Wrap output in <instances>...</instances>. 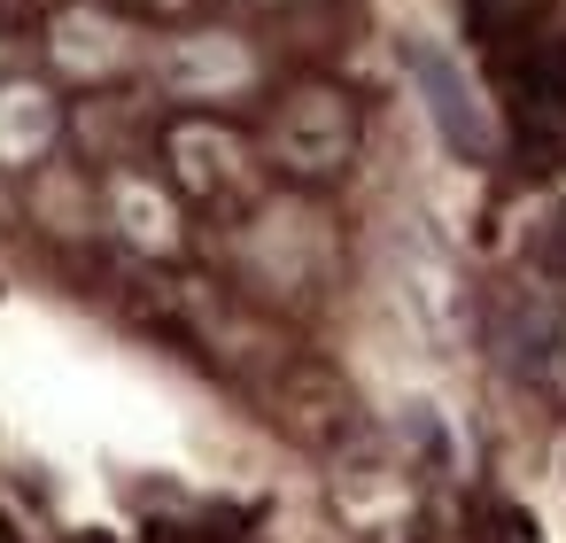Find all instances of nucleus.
Returning <instances> with one entry per match:
<instances>
[{
    "label": "nucleus",
    "instance_id": "obj_1",
    "mask_svg": "<svg viewBox=\"0 0 566 543\" xmlns=\"http://www.w3.org/2000/svg\"><path fill=\"white\" fill-rule=\"evenodd\" d=\"M272 140H280V156H287L295 171H334V164L349 156V140H357V117H349V102H342V94L303 86V94H287V102H280Z\"/></svg>",
    "mask_w": 566,
    "mask_h": 543
},
{
    "label": "nucleus",
    "instance_id": "obj_2",
    "mask_svg": "<svg viewBox=\"0 0 566 543\" xmlns=\"http://www.w3.org/2000/svg\"><path fill=\"white\" fill-rule=\"evenodd\" d=\"M411 79H419V94H427V109H434V133H442L465 164H489L496 133H489V117H481V102H473L465 71H458L450 55H434V48H411Z\"/></svg>",
    "mask_w": 566,
    "mask_h": 543
},
{
    "label": "nucleus",
    "instance_id": "obj_3",
    "mask_svg": "<svg viewBox=\"0 0 566 543\" xmlns=\"http://www.w3.org/2000/svg\"><path fill=\"white\" fill-rule=\"evenodd\" d=\"M535 9H543V0H473V24L496 40V32H527Z\"/></svg>",
    "mask_w": 566,
    "mask_h": 543
}]
</instances>
